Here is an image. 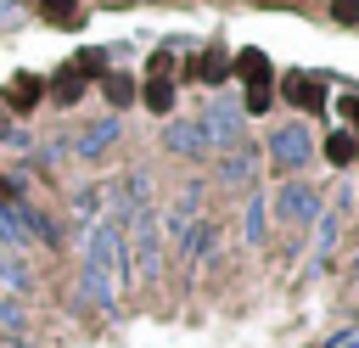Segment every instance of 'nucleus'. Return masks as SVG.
Returning a JSON list of instances; mask_svg holds the SVG:
<instances>
[{
    "label": "nucleus",
    "instance_id": "obj_1",
    "mask_svg": "<svg viewBox=\"0 0 359 348\" xmlns=\"http://www.w3.org/2000/svg\"><path fill=\"white\" fill-rule=\"evenodd\" d=\"M280 95H286L297 112H320V107H325V79H314V73L292 67V73L280 79Z\"/></svg>",
    "mask_w": 359,
    "mask_h": 348
},
{
    "label": "nucleus",
    "instance_id": "obj_2",
    "mask_svg": "<svg viewBox=\"0 0 359 348\" xmlns=\"http://www.w3.org/2000/svg\"><path fill=\"white\" fill-rule=\"evenodd\" d=\"M79 95H84V73H79V67H62V73L50 79V101H62V107H73Z\"/></svg>",
    "mask_w": 359,
    "mask_h": 348
},
{
    "label": "nucleus",
    "instance_id": "obj_3",
    "mask_svg": "<svg viewBox=\"0 0 359 348\" xmlns=\"http://www.w3.org/2000/svg\"><path fill=\"white\" fill-rule=\"evenodd\" d=\"M140 101H146V107H151L157 118H168V112H174V79H146Z\"/></svg>",
    "mask_w": 359,
    "mask_h": 348
},
{
    "label": "nucleus",
    "instance_id": "obj_4",
    "mask_svg": "<svg viewBox=\"0 0 359 348\" xmlns=\"http://www.w3.org/2000/svg\"><path fill=\"white\" fill-rule=\"evenodd\" d=\"M353 157H359V140H353L348 129H337V135H325V163H331V168H348Z\"/></svg>",
    "mask_w": 359,
    "mask_h": 348
},
{
    "label": "nucleus",
    "instance_id": "obj_5",
    "mask_svg": "<svg viewBox=\"0 0 359 348\" xmlns=\"http://www.w3.org/2000/svg\"><path fill=\"white\" fill-rule=\"evenodd\" d=\"M236 73L247 79V90H252V84H269V56H264V51H241V56H236Z\"/></svg>",
    "mask_w": 359,
    "mask_h": 348
},
{
    "label": "nucleus",
    "instance_id": "obj_6",
    "mask_svg": "<svg viewBox=\"0 0 359 348\" xmlns=\"http://www.w3.org/2000/svg\"><path fill=\"white\" fill-rule=\"evenodd\" d=\"M6 101H11V112H28V107L39 101V79H34V73H17L11 90H6Z\"/></svg>",
    "mask_w": 359,
    "mask_h": 348
},
{
    "label": "nucleus",
    "instance_id": "obj_7",
    "mask_svg": "<svg viewBox=\"0 0 359 348\" xmlns=\"http://www.w3.org/2000/svg\"><path fill=\"white\" fill-rule=\"evenodd\" d=\"M39 11H45V22H56V28H79V0H39Z\"/></svg>",
    "mask_w": 359,
    "mask_h": 348
},
{
    "label": "nucleus",
    "instance_id": "obj_8",
    "mask_svg": "<svg viewBox=\"0 0 359 348\" xmlns=\"http://www.w3.org/2000/svg\"><path fill=\"white\" fill-rule=\"evenodd\" d=\"M101 90H107L112 107H129V101H135V79H129V73H101Z\"/></svg>",
    "mask_w": 359,
    "mask_h": 348
},
{
    "label": "nucleus",
    "instance_id": "obj_9",
    "mask_svg": "<svg viewBox=\"0 0 359 348\" xmlns=\"http://www.w3.org/2000/svg\"><path fill=\"white\" fill-rule=\"evenodd\" d=\"M224 73H230V56H224V51H208V56L196 62V79H208V84H219Z\"/></svg>",
    "mask_w": 359,
    "mask_h": 348
},
{
    "label": "nucleus",
    "instance_id": "obj_10",
    "mask_svg": "<svg viewBox=\"0 0 359 348\" xmlns=\"http://www.w3.org/2000/svg\"><path fill=\"white\" fill-rule=\"evenodd\" d=\"M275 157H280V163H297V157H303V129L275 135Z\"/></svg>",
    "mask_w": 359,
    "mask_h": 348
},
{
    "label": "nucleus",
    "instance_id": "obj_11",
    "mask_svg": "<svg viewBox=\"0 0 359 348\" xmlns=\"http://www.w3.org/2000/svg\"><path fill=\"white\" fill-rule=\"evenodd\" d=\"M73 67H79L84 79H101V73H107V56H101V51H84V56H79Z\"/></svg>",
    "mask_w": 359,
    "mask_h": 348
},
{
    "label": "nucleus",
    "instance_id": "obj_12",
    "mask_svg": "<svg viewBox=\"0 0 359 348\" xmlns=\"http://www.w3.org/2000/svg\"><path fill=\"white\" fill-rule=\"evenodd\" d=\"M146 73H151V79H174V51H157V56L146 62Z\"/></svg>",
    "mask_w": 359,
    "mask_h": 348
},
{
    "label": "nucleus",
    "instance_id": "obj_13",
    "mask_svg": "<svg viewBox=\"0 0 359 348\" xmlns=\"http://www.w3.org/2000/svg\"><path fill=\"white\" fill-rule=\"evenodd\" d=\"M269 101H275L269 84H252V90H247V112H269Z\"/></svg>",
    "mask_w": 359,
    "mask_h": 348
},
{
    "label": "nucleus",
    "instance_id": "obj_14",
    "mask_svg": "<svg viewBox=\"0 0 359 348\" xmlns=\"http://www.w3.org/2000/svg\"><path fill=\"white\" fill-rule=\"evenodd\" d=\"M331 17H337L342 28H353V22H359V0H331Z\"/></svg>",
    "mask_w": 359,
    "mask_h": 348
},
{
    "label": "nucleus",
    "instance_id": "obj_15",
    "mask_svg": "<svg viewBox=\"0 0 359 348\" xmlns=\"http://www.w3.org/2000/svg\"><path fill=\"white\" fill-rule=\"evenodd\" d=\"M342 118H353V123H359V95H342Z\"/></svg>",
    "mask_w": 359,
    "mask_h": 348
},
{
    "label": "nucleus",
    "instance_id": "obj_16",
    "mask_svg": "<svg viewBox=\"0 0 359 348\" xmlns=\"http://www.w3.org/2000/svg\"><path fill=\"white\" fill-rule=\"evenodd\" d=\"M0 191H6V180H0Z\"/></svg>",
    "mask_w": 359,
    "mask_h": 348
},
{
    "label": "nucleus",
    "instance_id": "obj_17",
    "mask_svg": "<svg viewBox=\"0 0 359 348\" xmlns=\"http://www.w3.org/2000/svg\"><path fill=\"white\" fill-rule=\"evenodd\" d=\"M258 6H264V0H258Z\"/></svg>",
    "mask_w": 359,
    "mask_h": 348
}]
</instances>
